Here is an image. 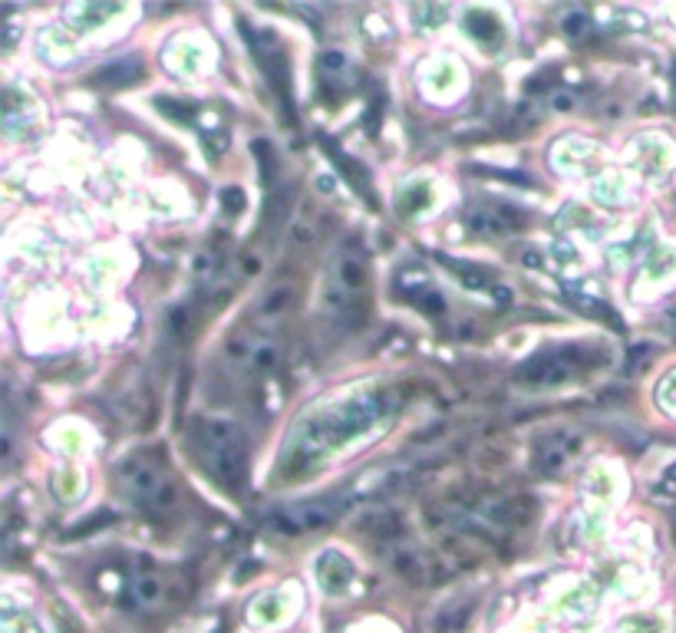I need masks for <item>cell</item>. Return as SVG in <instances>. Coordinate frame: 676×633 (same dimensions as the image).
Wrapping results in <instances>:
<instances>
[{"label": "cell", "mask_w": 676, "mask_h": 633, "mask_svg": "<svg viewBox=\"0 0 676 633\" xmlns=\"http://www.w3.org/2000/svg\"><path fill=\"white\" fill-rule=\"evenodd\" d=\"M195 449L205 466V472L225 486L228 492L242 489L245 482V432L232 419H212L202 422L195 432Z\"/></svg>", "instance_id": "cell-1"}, {"label": "cell", "mask_w": 676, "mask_h": 633, "mask_svg": "<svg viewBox=\"0 0 676 633\" xmlns=\"http://www.w3.org/2000/svg\"><path fill=\"white\" fill-rule=\"evenodd\" d=\"M120 479H123V492H126L139 508L168 511V508L175 506V499H178L172 479H168L158 466H152V462H145V459L126 462Z\"/></svg>", "instance_id": "cell-2"}, {"label": "cell", "mask_w": 676, "mask_h": 633, "mask_svg": "<svg viewBox=\"0 0 676 633\" xmlns=\"http://www.w3.org/2000/svg\"><path fill=\"white\" fill-rule=\"evenodd\" d=\"M584 370V354L581 350H547L535 357L532 364L522 367L519 380L532 382V386H557V382L571 380Z\"/></svg>", "instance_id": "cell-3"}, {"label": "cell", "mask_w": 676, "mask_h": 633, "mask_svg": "<svg viewBox=\"0 0 676 633\" xmlns=\"http://www.w3.org/2000/svg\"><path fill=\"white\" fill-rule=\"evenodd\" d=\"M465 225L482 238H499V235L519 232L525 225V218L515 208H472L465 215Z\"/></svg>", "instance_id": "cell-4"}, {"label": "cell", "mask_w": 676, "mask_h": 633, "mask_svg": "<svg viewBox=\"0 0 676 633\" xmlns=\"http://www.w3.org/2000/svg\"><path fill=\"white\" fill-rule=\"evenodd\" d=\"M577 446H581V442H577L574 436H564V432L544 439L539 449V469L544 476H557V472L577 456Z\"/></svg>", "instance_id": "cell-5"}, {"label": "cell", "mask_w": 676, "mask_h": 633, "mask_svg": "<svg viewBox=\"0 0 676 633\" xmlns=\"http://www.w3.org/2000/svg\"><path fill=\"white\" fill-rule=\"evenodd\" d=\"M340 502H310V506H300L294 508V511H287L290 518H294V524L300 528V531H310V528H327L330 521H337V514H340Z\"/></svg>", "instance_id": "cell-6"}, {"label": "cell", "mask_w": 676, "mask_h": 633, "mask_svg": "<svg viewBox=\"0 0 676 633\" xmlns=\"http://www.w3.org/2000/svg\"><path fill=\"white\" fill-rule=\"evenodd\" d=\"M317 571H320V581H324L327 591H340V588H347V581H350V564H347L340 554H334V551L317 564Z\"/></svg>", "instance_id": "cell-7"}, {"label": "cell", "mask_w": 676, "mask_h": 633, "mask_svg": "<svg viewBox=\"0 0 676 633\" xmlns=\"http://www.w3.org/2000/svg\"><path fill=\"white\" fill-rule=\"evenodd\" d=\"M142 73V63L135 57H123L116 63H110L106 70H100V83L106 86H126V83H135V76Z\"/></svg>", "instance_id": "cell-8"}, {"label": "cell", "mask_w": 676, "mask_h": 633, "mask_svg": "<svg viewBox=\"0 0 676 633\" xmlns=\"http://www.w3.org/2000/svg\"><path fill=\"white\" fill-rule=\"evenodd\" d=\"M133 601L142 611H152L162 604V581L155 574H139L133 581Z\"/></svg>", "instance_id": "cell-9"}, {"label": "cell", "mask_w": 676, "mask_h": 633, "mask_svg": "<svg viewBox=\"0 0 676 633\" xmlns=\"http://www.w3.org/2000/svg\"><path fill=\"white\" fill-rule=\"evenodd\" d=\"M116 10H120L116 3L113 7H106V3H80V7H70V20H73L76 30H90V27H96L100 20H106Z\"/></svg>", "instance_id": "cell-10"}, {"label": "cell", "mask_w": 676, "mask_h": 633, "mask_svg": "<svg viewBox=\"0 0 676 633\" xmlns=\"http://www.w3.org/2000/svg\"><path fill=\"white\" fill-rule=\"evenodd\" d=\"M290 304H294V290L290 287H274L265 297V304H262V317L277 320V317H284L290 310Z\"/></svg>", "instance_id": "cell-11"}, {"label": "cell", "mask_w": 676, "mask_h": 633, "mask_svg": "<svg viewBox=\"0 0 676 633\" xmlns=\"http://www.w3.org/2000/svg\"><path fill=\"white\" fill-rule=\"evenodd\" d=\"M465 23H469V33L479 37V40H495V37H499V20H495L492 13L475 10V13L465 17Z\"/></svg>", "instance_id": "cell-12"}, {"label": "cell", "mask_w": 676, "mask_h": 633, "mask_svg": "<svg viewBox=\"0 0 676 633\" xmlns=\"http://www.w3.org/2000/svg\"><path fill=\"white\" fill-rule=\"evenodd\" d=\"M561 27H564V33H567L571 40H581V37L591 33V17H587L584 10H574V13H567V17L561 20Z\"/></svg>", "instance_id": "cell-13"}, {"label": "cell", "mask_w": 676, "mask_h": 633, "mask_svg": "<svg viewBox=\"0 0 676 633\" xmlns=\"http://www.w3.org/2000/svg\"><path fill=\"white\" fill-rule=\"evenodd\" d=\"M469 287H489L492 280H489V274L485 270H479V267H465V261H445Z\"/></svg>", "instance_id": "cell-14"}, {"label": "cell", "mask_w": 676, "mask_h": 633, "mask_svg": "<svg viewBox=\"0 0 676 633\" xmlns=\"http://www.w3.org/2000/svg\"><path fill=\"white\" fill-rule=\"evenodd\" d=\"M320 70H324L327 76H337V73H344V70H347V57H344V53H337V50H327V53L320 57Z\"/></svg>", "instance_id": "cell-15"}, {"label": "cell", "mask_w": 676, "mask_h": 633, "mask_svg": "<svg viewBox=\"0 0 676 633\" xmlns=\"http://www.w3.org/2000/svg\"><path fill=\"white\" fill-rule=\"evenodd\" d=\"M547 106H551V110H557V113H571V110L577 106V100H574V93L554 90V93L547 96Z\"/></svg>", "instance_id": "cell-16"}, {"label": "cell", "mask_w": 676, "mask_h": 633, "mask_svg": "<svg viewBox=\"0 0 676 633\" xmlns=\"http://www.w3.org/2000/svg\"><path fill=\"white\" fill-rule=\"evenodd\" d=\"M222 202H225L228 212H242V208H245V195H242L238 188H225V192H222Z\"/></svg>", "instance_id": "cell-17"}, {"label": "cell", "mask_w": 676, "mask_h": 633, "mask_svg": "<svg viewBox=\"0 0 676 633\" xmlns=\"http://www.w3.org/2000/svg\"><path fill=\"white\" fill-rule=\"evenodd\" d=\"M412 13H416V20H432V23H439V20L445 17V7H416Z\"/></svg>", "instance_id": "cell-18"}, {"label": "cell", "mask_w": 676, "mask_h": 633, "mask_svg": "<svg viewBox=\"0 0 676 633\" xmlns=\"http://www.w3.org/2000/svg\"><path fill=\"white\" fill-rule=\"evenodd\" d=\"M660 492H664V496H676V466L667 469V479L660 482Z\"/></svg>", "instance_id": "cell-19"}, {"label": "cell", "mask_w": 676, "mask_h": 633, "mask_svg": "<svg viewBox=\"0 0 676 633\" xmlns=\"http://www.w3.org/2000/svg\"><path fill=\"white\" fill-rule=\"evenodd\" d=\"M17 40V23H7V33H3V50H10Z\"/></svg>", "instance_id": "cell-20"}, {"label": "cell", "mask_w": 676, "mask_h": 633, "mask_svg": "<svg viewBox=\"0 0 676 633\" xmlns=\"http://www.w3.org/2000/svg\"><path fill=\"white\" fill-rule=\"evenodd\" d=\"M522 261H525V267H539L541 264V257L535 252H525L522 254Z\"/></svg>", "instance_id": "cell-21"}]
</instances>
